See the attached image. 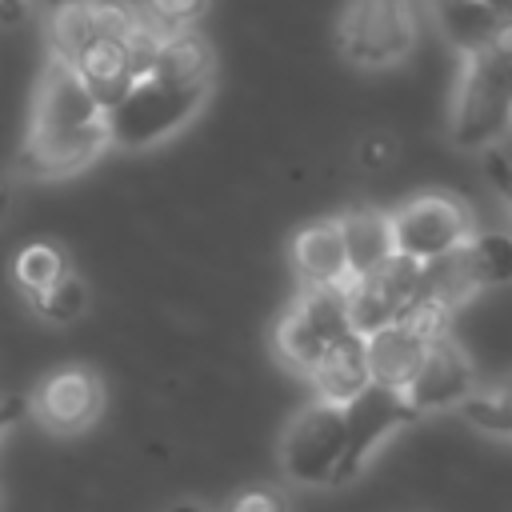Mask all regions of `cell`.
<instances>
[{"label":"cell","instance_id":"cell-14","mask_svg":"<svg viewBox=\"0 0 512 512\" xmlns=\"http://www.w3.org/2000/svg\"><path fill=\"white\" fill-rule=\"evenodd\" d=\"M76 76L84 80V88L96 96V104L108 112L116 108L128 88L140 80L136 76V64H132V48L128 40H116V36H96L76 60H72Z\"/></svg>","mask_w":512,"mask_h":512},{"label":"cell","instance_id":"cell-13","mask_svg":"<svg viewBox=\"0 0 512 512\" xmlns=\"http://www.w3.org/2000/svg\"><path fill=\"white\" fill-rule=\"evenodd\" d=\"M424 352H428V340L416 336L404 320H392L384 328H376L372 336H364V356H368V376L372 384H384V388H396L404 392L420 364H424Z\"/></svg>","mask_w":512,"mask_h":512},{"label":"cell","instance_id":"cell-4","mask_svg":"<svg viewBox=\"0 0 512 512\" xmlns=\"http://www.w3.org/2000/svg\"><path fill=\"white\" fill-rule=\"evenodd\" d=\"M340 56L356 68L400 64L416 44L412 0H344L336 20Z\"/></svg>","mask_w":512,"mask_h":512},{"label":"cell","instance_id":"cell-28","mask_svg":"<svg viewBox=\"0 0 512 512\" xmlns=\"http://www.w3.org/2000/svg\"><path fill=\"white\" fill-rule=\"evenodd\" d=\"M28 412V396H16V400H0V440L8 436V428Z\"/></svg>","mask_w":512,"mask_h":512},{"label":"cell","instance_id":"cell-11","mask_svg":"<svg viewBox=\"0 0 512 512\" xmlns=\"http://www.w3.org/2000/svg\"><path fill=\"white\" fill-rule=\"evenodd\" d=\"M28 412L56 436H76L88 432L100 412H104V384L92 368L84 364H68L48 372L36 392L28 396Z\"/></svg>","mask_w":512,"mask_h":512},{"label":"cell","instance_id":"cell-33","mask_svg":"<svg viewBox=\"0 0 512 512\" xmlns=\"http://www.w3.org/2000/svg\"><path fill=\"white\" fill-rule=\"evenodd\" d=\"M428 4H444V0H428Z\"/></svg>","mask_w":512,"mask_h":512},{"label":"cell","instance_id":"cell-29","mask_svg":"<svg viewBox=\"0 0 512 512\" xmlns=\"http://www.w3.org/2000/svg\"><path fill=\"white\" fill-rule=\"evenodd\" d=\"M28 16V0H0V24H20Z\"/></svg>","mask_w":512,"mask_h":512},{"label":"cell","instance_id":"cell-1","mask_svg":"<svg viewBox=\"0 0 512 512\" xmlns=\"http://www.w3.org/2000/svg\"><path fill=\"white\" fill-rule=\"evenodd\" d=\"M108 144V112L96 104V96L84 88L72 64L48 56L16 168L36 180L72 176L88 168Z\"/></svg>","mask_w":512,"mask_h":512},{"label":"cell","instance_id":"cell-8","mask_svg":"<svg viewBox=\"0 0 512 512\" xmlns=\"http://www.w3.org/2000/svg\"><path fill=\"white\" fill-rule=\"evenodd\" d=\"M420 416L412 412L408 396L396 392V388H384V384H368L360 396H352L344 404V452H340V464H336V476H332V488L336 484H348L364 472L368 456L400 428L416 424Z\"/></svg>","mask_w":512,"mask_h":512},{"label":"cell","instance_id":"cell-27","mask_svg":"<svg viewBox=\"0 0 512 512\" xmlns=\"http://www.w3.org/2000/svg\"><path fill=\"white\" fill-rule=\"evenodd\" d=\"M484 168H488L492 188L500 192V200H504V204H508V212H512V160H508V156H500V152H492Z\"/></svg>","mask_w":512,"mask_h":512},{"label":"cell","instance_id":"cell-7","mask_svg":"<svg viewBox=\"0 0 512 512\" xmlns=\"http://www.w3.org/2000/svg\"><path fill=\"white\" fill-rule=\"evenodd\" d=\"M388 220L396 256H408L416 264H436L472 236L468 208L448 192H420L388 212Z\"/></svg>","mask_w":512,"mask_h":512},{"label":"cell","instance_id":"cell-16","mask_svg":"<svg viewBox=\"0 0 512 512\" xmlns=\"http://www.w3.org/2000/svg\"><path fill=\"white\" fill-rule=\"evenodd\" d=\"M312 388H316V400H328V404H348L352 396H360L372 376H368V356H364V336L348 332L340 336L308 372Z\"/></svg>","mask_w":512,"mask_h":512},{"label":"cell","instance_id":"cell-21","mask_svg":"<svg viewBox=\"0 0 512 512\" xmlns=\"http://www.w3.org/2000/svg\"><path fill=\"white\" fill-rule=\"evenodd\" d=\"M64 272H72V268H68V252H64L60 244H52V240H32V244H24V248L16 252V264H12V276H16V284L24 288V296L44 292V288L56 284Z\"/></svg>","mask_w":512,"mask_h":512},{"label":"cell","instance_id":"cell-20","mask_svg":"<svg viewBox=\"0 0 512 512\" xmlns=\"http://www.w3.org/2000/svg\"><path fill=\"white\" fill-rule=\"evenodd\" d=\"M100 36L96 28V4L92 0H60L48 16V56L72 64L92 40Z\"/></svg>","mask_w":512,"mask_h":512},{"label":"cell","instance_id":"cell-19","mask_svg":"<svg viewBox=\"0 0 512 512\" xmlns=\"http://www.w3.org/2000/svg\"><path fill=\"white\" fill-rule=\"evenodd\" d=\"M432 8H436V20H440L444 36H448L464 56L488 48L492 32L500 28V16H496L484 0H444V4H432Z\"/></svg>","mask_w":512,"mask_h":512},{"label":"cell","instance_id":"cell-9","mask_svg":"<svg viewBox=\"0 0 512 512\" xmlns=\"http://www.w3.org/2000/svg\"><path fill=\"white\" fill-rule=\"evenodd\" d=\"M424 284L452 300L456 308L484 292L512 284V236L508 232H472L456 252L424 268Z\"/></svg>","mask_w":512,"mask_h":512},{"label":"cell","instance_id":"cell-3","mask_svg":"<svg viewBox=\"0 0 512 512\" xmlns=\"http://www.w3.org/2000/svg\"><path fill=\"white\" fill-rule=\"evenodd\" d=\"M212 84H172L160 76H140L128 96L108 108V140L116 148H148L184 128L208 100Z\"/></svg>","mask_w":512,"mask_h":512},{"label":"cell","instance_id":"cell-12","mask_svg":"<svg viewBox=\"0 0 512 512\" xmlns=\"http://www.w3.org/2000/svg\"><path fill=\"white\" fill-rule=\"evenodd\" d=\"M476 388V372L472 360L460 352V344L452 336L432 340L424 352V364L416 372V380L404 388L408 404L416 416H432V412H448L460 408Z\"/></svg>","mask_w":512,"mask_h":512},{"label":"cell","instance_id":"cell-30","mask_svg":"<svg viewBox=\"0 0 512 512\" xmlns=\"http://www.w3.org/2000/svg\"><path fill=\"white\" fill-rule=\"evenodd\" d=\"M8 208H12V184L0 176V220L8 216Z\"/></svg>","mask_w":512,"mask_h":512},{"label":"cell","instance_id":"cell-22","mask_svg":"<svg viewBox=\"0 0 512 512\" xmlns=\"http://www.w3.org/2000/svg\"><path fill=\"white\" fill-rule=\"evenodd\" d=\"M460 412L472 428L512 440V376H504L488 388H472V396L460 404Z\"/></svg>","mask_w":512,"mask_h":512},{"label":"cell","instance_id":"cell-5","mask_svg":"<svg viewBox=\"0 0 512 512\" xmlns=\"http://www.w3.org/2000/svg\"><path fill=\"white\" fill-rule=\"evenodd\" d=\"M348 284L340 288H300L296 300L284 308V316L276 320V356L308 376L312 364L340 340L348 336Z\"/></svg>","mask_w":512,"mask_h":512},{"label":"cell","instance_id":"cell-26","mask_svg":"<svg viewBox=\"0 0 512 512\" xmlns=\"http://www.w3.org/2000/svg\"><path fill=\"white\" fill-rule=\"evenodd\" d=\"M220 512H292V504H288L284 488H276V484H248V488L232 492L220 504Z\"/></svg>","mask_w":512,"mask_h":512},{"label":"cell","instance_id":"cell-31","mask_svg":"<svg viewBox=\"0 0 512 512\" xmlns=\"http://www.w3.org/2000/svg\"><path fill=\"white\" fill-rule=\"evenodd\" d=\"M164 512H208L204 504H196V500H176V504H168Z\"/></svg>","mask_w":512,"mask_h":512},{"label":"cell","instance_id":"cell-10","mask_svg":"<svg viewBox=\"0 0 512 512\" xmlns=\"http://www.w3.org/2000/svg\"><path fill=\"white\" fill-rule=\"evenodd\" d=\"M424 268L408 256H388L376 272L348 280V328L356 336H372L376 328L400 320V312L412 304V296L424 288Z\"/></svg>","mask_w":512,"mask_h":512},{"label":"cell","instance_id":"cell-2","mask_svg":"<svg viewBox=\"0 0 512 512\" xmlns=\"http://www.w3.org/2000/svg\"><path fill=\"white\" fill-rule=\"evenodd\" d=\"M452 144L460 152H488L512 132V56L468 52L452 100Z\"/></svg>","mask_w":512,"mask_h":512},{"label":"cell","instance_id":"cell-18","mask_svg":"<svg viewBox=\"0 0 512 512\" xmlns=\"http://www.w3.org/2000/svg\"><path fill=\"white\" fill-rule=\"evenodd\" d=\"M152 76L172 80V84H212V80H216L212 44H208L196 28L160 36L156 60H152Z\"/></svg>","mask_w":512,"mask_h":512},{"label":"cell","instance_id":"cell-6","mask_svg":"<svg viewBox=\"0 0 512 512\" xmlns=\"http://www.w3.org/2000/svg\"><path fill=\"white\" fill-rule=\"evenodd\" d=\"M344 452V408L328 400L304 404L280 436V472L300 488H332Z\"/></svg>","mask_w":512,"mask_h":512},{"label":"cell","instance_id":"cell-32","mask_svg":"<svg viewBox=\"0 0 512 512\" xmlns=\"http://www.w3.org/2000/svg\"><path fill=\"white\" fill-rule=\"evenodd\" d=\"M500 20H512V0H484Z\"/></svg>","mask_w":512,"mask_h":512},{"label":"cell","instance_id":"cell-23","mask_svg":"<svg viewBox=\"0 0 512 512\" xmlns=\"http://www.w3.org/2000/svg\"><path fill=\"white\" fill-rule=\"evenodd\" d=\"M28 304H32V312H36L40 320H48V324H72V320H80V316L88 312L92 292H88V284H84L76 272H64L56 284H48L44 292L28 296Z\"/></svg>","mask_w":512,"mask_h":512},{"label":"cell","instance_id":"cell-17","mask_svg":"<svg viewBox=\"0 0 512 512\" xmlns=\"http://www.w3.org/2000/svg\"><path fill=\"white\" fill-rule=\"evenodd\" d=\"M340 220V236H344V256H348V280H360L368 272H376L388 256H396L392 244V220L380 208H352Z\"/></svg>","mask_w":512,"mask_h":512},{"label":"cell","instance_id":"cell-15","mask_svg":"<svg viewBox=\"0 0 512 512\" xmlns=\"http://www.w3.org/2000/svg\"><path fill=\"white\" fill-rule=\"evenodd\" d=\"M292 268L304 288H340L348 284V256L340 220H316L292 236Z\"/></svg>","mask_w":512,"mask_h":512},{"label":"cell","instance_id":"cell-24","mask_svg":"<svg viewBox=\"0 0 512 512\" xmlns=\"http://www.w3.org/2000/svg\"><path fill=\"white\" fill-rule=\"evenodd\" d=\"M452 316H456V304H452V300H444L440 292H432L428 284H424V288L412 296V304L400 312V320H404V324H408L416 336H424L428 344L448 336Z\"/></svg>","mask_w":512,"mask_h":512},{"label":"cell","instance_id":"cell-25","mask_svg":"<svg viewBox=\"0 0 512 512\" xmlns=\"http://www.w3.org/2000/svg\"><path fill=\"white\" fill-rule=\"evenodd\" d=\"M136 8H140L144 24H148L152 32L168 36V32H188V28H196V24L204 20V12H208V0H140Z\"/></svg>","mask_w":512,"mask_h":512}]
</instances>
